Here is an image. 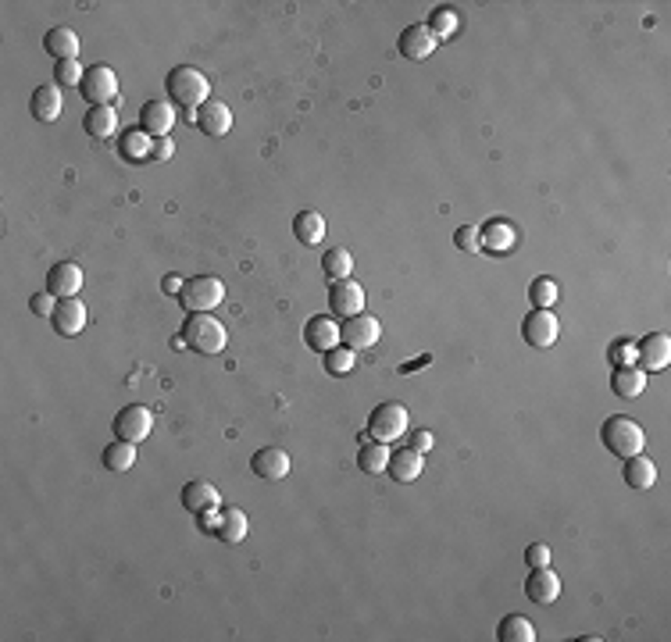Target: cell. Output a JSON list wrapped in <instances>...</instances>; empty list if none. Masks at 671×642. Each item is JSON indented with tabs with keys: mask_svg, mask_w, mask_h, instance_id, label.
Returning a JSON list of instances; mask_svg holds the SVG:
<instances>
[{
	"mask_svg": "<svg viewBox=\"0 0 671 642\" xmlns=\"http://www.w3.org/2000/svg\"><path fill=\"white\" fill-rule=\"evenodd\" d=\"M407 439H411V450H418V453H428V450H432V443H435V439H432V432H425V429H418V432H414V436H407Z\"/></svg>",
	"mask_w": 671,
	"mask_h": 642,
	"instance_id": "cell-43",
	"label": "cell"
},
{
	"mask_svg": "<svg viewBox=\"0 0 671 642\" xmlns=\"http://www.w3.org/2000/svg\"><path fill=\"white\" fill-rule=\"evenodd\" d=\"M83 129H86V136H93V140L115 136V129H118L115 108H90V111L83 115Z\"/></svg>",
	"mask_w": 671,
	"mask_h": 642,
	"instance_id": "cell-27",
	"label": "cell"
},
{
	"mask_svg": "<svg viewBox=\"0 0 671 642\" xmlns=\"http://www.w3.org/2000/svg\"><path fill=\"white\" fill-rule=\"evenodd\" d=\"M600 439H603L607 453H614L618 461L635 457V453H643V446H646L643 429H639L632 418H625V414L607 418V421H603V429H600Z\"/></svg>",
	"mask_w": 671,
	"mask_h": 642,
	"instance_id": "cell-3",
	"label": "cell"
},
{
	"mask_svg": "<svg viewBox=\"0 0 671 642\" xmlns=\"http://www.w3.org/2000/svg\"><path fill=\"white\" fill-rule=\"evenodd\" d=\"M83 289V268L72 264V261H61L47 271V293H54L58 300H68Z\"/></svg>",
	"mask_w": 671,
	"mask_h": 642,
	"instance_id": "cell-17",
	"label": "cell"
},
{
	"mask_svg": "<svg viewBox=\"0 0 671 642\" xmlns=\"http://www.w3.org/2000/svg\"><path fill=\"white\" fill-rule=\"evenodd\" d=\"M428 33L435 40H451L458 33V12L454 8H435L432 19H428Z\"/></svg>",
	"mask_w": 671,
	"mask_h": 642,
	"instance_id": "cell-35",
	"label": "cell"
},
{
	"mask_svg": "<svg viewBox=\"0 0 671 642\" xmlns=\"http://www.w3.org/2000/svg\"><path fill=\"white\" fill-rule=\"evenodd\" d=\"M529 300H532V307L550 310V307L557 303V282H554V278H536V282L529 285Z\"/></svg>",
	"mask_w": 671,
	"mask_h": 642,
	"instance_id": "cell-37",
	"label": "cell"
},
{
	"mask_svg": "<svg viewBox=\"0 0 671 642\" xmlns=\"http://www.w3.org/2000/svg\"><path fill=\"white\" fill-rule=\"evenodd\" d=\"M304 343H308L311 350H318V354L339 347V325H336V317H329V314L311 317L308 325H304Z\"/></svg>",
	"mask_w": 671,
	"mask_h": 642,
	"instance_id": "cell-16",
	"label": "cell"
},
{
	"mask_svg": "<svg viewBox=\"0 0 671 642\" xmlns=\"http://www.w3.org/2000/svg\"><path fill=\"white\" fill-rule=\"evenodd\" d=\"M389 457H393V453H389V446L371 439V443H364V446H361V453H357V468H361V471H368V475H379V471H386V468H389Z\"/></svg>",
	"mask_w": 671,
	"mask_h": 642,
	"instance_id": "cell-32",
	"label": "cell"
},
{
	"mask_svg": "<svg viewBox=\"0 0 671 642\" xmlns=\"http://www.w3.org/2000/svg\"><path fill=\"white\" fill-rule=\"evenodd\" d=\"M322 268H325V275H329L332 282H339V278H350V271H354V257H350L347 246H332V250H325Z\"/></svg>",
	"mask_w": 671,
	"mask_h": 642,
	"instance_id": "cell-34",
	"label": "cell"
},
{
	"mask_svg": "<svg viewBox=\"0 0 671 642\" xmlns=\"http://www.w3.org/2000/svg\"><path fill=\"white\" fill-rule=\"evenodd\" d=\"M389 475H393V482H414V478H421V471H425V453H418V450H396L393 457H389V468H386Z\"/></svg>",
	"mask_w": 671,
	"mask_h": 642,
	"instance_id": "cell-21",
	"label": "cell"
},
{
	"mask_svg": "<svg viewBox=\"0 0 671 642\" xmlns=\"http://www.w3.org/2000/svg\"><path fill=\"white\" fill-rule=\"evenodd\" d=\"M29 111H33L36 122H58L61 111H65L61 86H36V90H33V100H29Z\"/></svg>",
	"mask_w": 671,
	"mask_h": 642,
	"instance_id": "cell-20",
	"label": "cell"
},
{
	"mask_svg": "<svg viewBox=\"0 0 671 642\" xmlns=\"http://www.w3.org/2000/svg\"><path fill=\"white\" fill-rule=\"evenodd\" d=\"M635 361L639 368L650 375V372H664L671 365V340L664 333H650L646 340L635 343Z\"/></svg>",
	"mask_w": 671,
	"mask_h": 642,
	"instance_id": "cell-11",
	"label": "cell"
},
{
	"mask_svg": "<svg viewBox=\"0 0 671 642\" xmlns=\"http://www.w3.org/2000/svg\"><path fill=\"white\" fill-rule=\"evenodd\" d=\"M611 389H614V397H621V400H635V397H643V389H646V372L635 368V365L614 368Z\"/></svg>",
	"mask_w": 671,
	"mask_h": 642,
	"instance_id": "cell-25",
	"label": "cell"
},
{
	"mask_svg": "<svg viewBox=\"0 0 671 642\" xmlns=\"http://www.w3.org/2000/svg\"><path fill=\"white\" fill-rule=\"evenodd\" d=\"M164 93H168L172 104L193 111V108H204V104L211 100V97H207V93H211V83H207V76L196 72L193 65H175V68L164 76Z\"/></svg>",
	"mask_w": 671,
	"mask_h": 642,
	"instance_id": "cell-1",
	"label": "cell"
},
{
	"mask_svg": "<svg viewBox=\"0 0 671 642\" xmlns=\"http://www.w3.org/2000/svg\"><path fill=\"white\" fill-rule=\"evenodd\" d=\"M407 425H411V418H407V407L403 404H396V400H389V404H379L375 411H371V418H368V436L375 439V443H393V439H403L407 436Z\"/></svg>",
	"mask_w": 671,
	"mask_h": 642,
	"instance_id": "cell-5",
	"label": "cell"
},
{
	"mask_svg": "<svg viewBox=\"0 0 671 642\" xmlns=\"http://www.w3.org/2000/svg\"><path fill=\"white\" fill-rule=\"evenodd\" d=\"M196 129L204 136H226L233 129V111L221 100H207L204 108H196Z\"/></svg>",
	"mask_w": 671,
	"mask_h": 642,
	"instance_id": "cell-18",
	"label": "cell"
},
{
	"mask_svg": "<svg viewBox=\"0 0 671 642\" xmlns=\"http://www.w3.org/2000/svg\"><path fill=\"white\" fill-rule=\"evenodd\" d=\"M322 357H325V372H329V375H350L354 365H357V354L347 350V347H332V350H325Z\"/></svg>",
	"mask_w": 671,
	"mask_h": 642,
	"instance_id": "cell-36",
	"label": "cell"
},
{
	"mask_svg": "<svg viewBox=\"0 0 671 642\" xmlns=\"http://www.w3.org/2000/svg\"><path fill=\"white\" fill-rule=\"evenodd\" d=\"M525 596H529L536 606L557 603V596H561V578L550 571V564H547V567H532V574H529V582H525Z\"/></svg>",
	"mask_w": 671,
	"mask_h": 642,
	"instance_id": "cell-15",
	"label": "cell"
},
{
	"mask_svg": "<svg viewBox=\"0 0 671 642\" xmlns=\"http://www.w3.org/2000/svg\"><path fill=\"white\" fill-rule=\"evenodd\" d=\"M154 429V414L143 407V404H129L115 414V436L125 439V443H143Z\"/></svg>",
	"mask_w": 671,
	"mask_h": 642,
	"instance_id": "cell-9",
	"label": "cell"
},
{
	"mask_svg": "<svg viewBox=\"0 0 671 642\" xmlns=\"http://www.w3.org/2000/svg\"><path fill=\"white\" fill-rule=\"evenodd\" d=\"M329 307H332V314L343 317V321L364 314V285H357L354 278L332 282V289H329Z\"/></svg>",
	"mask_w": 671,
	"mask_h": 642,
	"instance_id": "cell-10",
	"label": "cell"
},
{
	"mask_svg": "<svg viewBox=\"0 0 671 642\" xmlns=\"http://www.w3.org/2000/svg\"><path fill=\"white\" fill-rule=\"evenodd\" d=\"M382 340V325H379V317L371 314H357V317H347L343 325H339V343L347 350H371L375 343Z\"/></svg>",
	"mask_w": 671,
	"mask_h": 642,
	"instance_id": "cell-8",
	"label": "cell"
},
{
	"mask_svg": "<svg viewBox=\"0 0 671 642\" xmlns=\"http://www.w3.org/2000/svg\"><path fill=\"white\" fill-rule=\"evenodd\" d=\"M497 638H500V642H536V628H532L529 617L507 614V617L497 624Z\"/></svg>",
	"mask_w": 671,
	"mask_h": 642,
	"instance_id": "cell-29",
	"label": "cell"
},
{
	"mask_svg": "<svg viewBox=\"0 0 671 642\" xmlns=\"http://www.w3.org/2000/svg\"><path fill=\"white\" fill-rule=\"evenodd\" d=\"M179 300H182L186 314H211L221 300H226V285H221V278H214V275H196L182 285Z\"/></svg>",
	"mask_w": 671,
	"mask_h": 642,
	"instance_id": "cell-4",
	"label": "cell"
},
{
	"mask_svg": "<svg viewBox=\"0 0 671 642\" xmlns=\"http://www.w3.org/2000/svg\"><path fill=\"white\" fill-rule=\"evenodd\" d=\"M525 560H529V567H547V564H550V546L532 542V546L525 550Z\"/></svg>",
	"mask_w": 671,
	"mask_h": 642,
	"instance_id": "cell-42",
	"label": "cell"
},
{
	"mask_svg": "<svg viewBox=\"0 0 671 642\" xmlns=\"http://www.w3.org/2000/svg\"><path fill=\"white\" fill-rule=\"evenodd\" d=\"M653 482H657V468H653L650 457L635 453V457L625 461V486H628V489H635V493H650Z\"/></svg>",
	"mask_w": 671,
	"mask_h": 642,
	"instance_id": "cell-22",
	"label": "cell"
},
{
	"mask_svg": "<svg viewBox=\"0 0 671 642\" xmlns=\"http://www.w3.org/2000/svg\"><path fill=\"white\" fill-rule=\"evenodd\" d=\"M611 365H614V368L635 365V343H632V340H614V343H611Z\"/></svg>",
	"mask_w": 671,
	"mask_h": 642,
	"instance_id": "cell-40",
	"label": "cell"
},
{
	"mask_svg": "<svg viewBox=\"0 0 671 642\" xmlns=\"http://www.w3.org/2000/svg\"><path fill=\"white\" fill-rule=\"evenodd\" d=\"M44 51L58 61H79V36L68 29V26H58L51 29V36L44 40Z\"/></svg>",
	"mask_w": 671,
	"mask_h": 642,
	"instance_id": "cell-24",
	"label": "cell"
},
{
	"mask_svg": "<svg viewBox=\"0 0 671 642\" xmlns=\"http://www.w3.org/2000/svg\"><path fill=\"white\" fill-rule=\"evenodd\" d=\"M293 236L304 243V246H318L325 239V218L311 207H304L297 218H293Z\"/></svg>",
	"mask_w": 671,
	"mask_h": 642,
	"instance_id": "cell-26",
	"label": "cell"
},
{
	"mask_svg": "<svg viewBox=\"0 0 671 642\" xmlns=\"http://www.w3.org/2000/svg\"><path fill=\"white\" fill-rule=\"evenodd\" d=\"M118 150H122L125 161H147V157H154V143H150V136H147L143 129H129V132L122 136Z\"/></svg>",
	"mask_w": 671,
	"mask_h": 642,
	"instance_id": "cell-31",
	"label": "cell"
},
{
	"mask_svg": "<svg viewBox=\"0 0 671 642\" xmlns=\"http://www.w3.org/2000/svg\"><path fill=\"white\" fill-rule=\"evenodd\" d=\"M182 343H186L189 350H196V354L214 357V354L226 350L229 333H226V325H221L218 317H211V314H189L186 325H182Z\"/></svg>",
	"mask_w": 671,
	"mask_h": 642,
	"instance_id": "cell-2",
	"label": "cell"
},
{
	"mask_svg": "<svg viewBox=\"0 0 671 642\" xmlns=\"http://www.w3.org/2000/svg\"><path fill=\"white\" fill-rule=\"evenodd\" d=\"M454 243H458V250H465V253H479V250H483V229L461 225V229L454 232Z\"/></svg>",
	"mask_w": 671,
	"mask_h": 642,
	"instance_id": "cell-38",
	"label": "cell"
},
{
	"mask_svg": "<svg viewBox=\"0 0 671 642\" xmlns=\"http://www.w3.org/2000/svg\"><path fill=\"white\" fill-rule=\"evenodd\" d=\"M83 68H79V61H58L54 65V79H58V86H83Z\"/></svg>",
	"mask_w": 671,
	"mask_h": 642,
	"instance_id": "cell-39",
	"label": "cell"
},
{
	"mask_svg": "<svg viewBox=\"0 0 671 642\" xmlns=\"http://www.w3.org/2000/svg\"><path fill=\"white\" fill-rule=\"evenodd\" d=\"M172 154H175V143H172V140H168V136H164V140H157V143H154V157H157V161H168V157H172Z\"/></svg>",
	"mask_w": 671,
	"mask_h": 642,
	"instance_id": "cell-44",
	"label": "cell"
},
{
	"mask_svg": "<svg viewBox=\"0 0 671 642\" xmlns=\"http://www.w3.org/2000/svg\"><path fill=\"white\" fill-rule=\"evenodd\" d=\"M515 243H518V232H515V225H507V221H490V225L483 229V246L493 250V253H504V250H511Z\"/></svg>",
	"mask_w": 671,
	"mask_h": 642,
	"instance_id": "cell-30",
	"label": "cell"
},
{
	"mask_svg": "<svg viewBox=\"0 0 671 642\" xmlns=\"http://www.w3.org/2000/svg\"><path fill=\"white\" fill-rule=\"evenodd\" d=\"M182 285H186V282H182L179 275H164V282H161V289H164V293H172V296H179V293H182Z\"/></svg>",
	"mask_w": 671,
	"mask_h": 642,
	"instance_id": "cell-45",
	"label": "cell"
},
{
	"mask_svg": "<svg viewBox=\"0 0 671 642\" xmlns=\"http://www.w3.org/2000/svg\"><path fill=\"white\" fill-rule=\"evenodd\" d=\"M561 336V321L543 310V307H532V314L522 321V340L532 347V350H550Z\"/></svg>",
	"mask_w": 671,
	"mask_h": 642,
	"instance_id": "cell-7",
	"label": "cell"
},
{
	"mask_svg": "<svg viewBox=\"0 0 671 642\" xmlns=\"http://www.w3.org/2000/svg\"><path fill=\"white\" fill-rule=\"evenodd\" d=\"M182 507H186L189 514L211 510V507H218V489H214L211 482H189V486L182 489Z\"/></svg>",
	"mask_w": 671,
	"mask_h": 642,
	"instance_id": "cell-28",
	"label": "cell"
},
{
	"mask_svg": "<svg viewBox=\"0 0 671 642\" xmlns=\"http://www.w3.org/2000/svg\"><path fill=\"white\" fill-rule=\"evenodd\" d=\"M29 310L36 314V317H54V310H58V296L54 293H33V300H29Z\"/></svg>",
	"mask_w": 671,
	"mask_h": 642,
	"instance_id": "cell-41",
	"label": "cell"
},
{
	"mask_svg": "<svg viewBox=\"0 0 671 642\" xmlns=\"http://www.w3.org/2000/svg\"><path fill=\"white\" fill-rule=\"evenodd\" d=\"M51 321H54L58 336H79L86 329V307H83V300H76V296L58 300V310H54Z\"/></svg>",
	"mask_w": 671,
	"mask_h": 642,
	"instance_id": "cell-19",
	"label": "cell"
},
{
	"mask_svg": "<svg viewBox=\"0 0 671 642\" xmlns=\"http://www.w3.org/2000/svg\"><path fill=\"white\" fill-rule=\"evenodd\" d=\"M79 90H83L79 97L90 100V108H111V100H118V76L108 65H93L86 68Z\"/></svg>",
	"mask_w": 671,
	"mask_h": 642,
	"instance_id": "cell-6",
	"label": "cell"
},
{
	"mask_svg": "<svg viewBox=\"0 0 671 642\" xmlns=\"http://www.w3.org/2000/svg\"><path fill=\"white\" fill-rule=\"evenodd\" d=\"M435 44H439V40H435V36L428 33V26H421V22L407 26V29L400 33V40H396L400 58H407V61H425V58H432Z\"/></svg>",
	"mask_w": 671,
	"mask_h": 642,
	"instance_id": "cell-12",
	"label": "cell"
},
{
	"mask_svg": "<svg viewBox=\"0 0 671 642\" xmlns=\"http://www.w3.org/2000/svg\"><path fill=\"white\" fill-rule=\"evenodd\" d=\"M247 532H251V521H247V514L240 510V507H221V521H218V539L221 542H244L247 539Z\"/></svg>",
	"mask_w": 671,
	"mask_h": 642,
	"instance_id": "cell-23",
	"label": "cell"
},
{
	"mask_svg": "<svg viewBox=\"0 0 671 642\" xmlns=\"http://www.w3.org/2000/svg\"><path fill=\"white\" fill-rule=\"evenodd\" d=\"M290 453L286 450H279V446H261L254 457H251V471L258 475V478H265V482H279V478H286L290 475Z\"/></svg>",
	"mask_w": 671,
	"mask_h": 642,
	"instance_id": "cell-13",
	"label": "cell"
},
{
	"mask_svg": "<svg viewBox=\"0 0 671 642\" xmlns=\"http://www.w3.org/2000/svg\"><path fill=\"white\" fill-rule=\"evenodd\" d=\"M104 464L108 471H129L136 464V443H125V439H115L104 446Z\"/></svg>",
	"mask_w": 671,
	"mask_h": 642,
	"instance_id": "cell-33",
	"label": "cell"
},
{
	"mask_svg": "<svg viewBox=\"0 0 671 642\" xmlns=\"http://www.w3.org/2000/svg\"><path fill=\"white\" fill-rule=\"evenodd\" d=\"M172 125H175V108L168 100H147L140 108V129L147 136H161L164 140L172 132Z\"/></svg>",
	"mask_w": 671,
	"mask_h": 642,
	"instance_id": "cell-14",
	"label": "cell"
}]
</instances>
